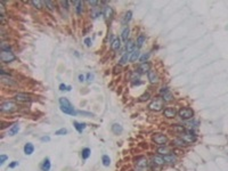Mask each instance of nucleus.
<instances>
[{
	"label": "nucleus",
	"mask_w": 228,
	"mask_h": 171,
	"mask_svg": "<svg viewBox=\"0 0 228 171\" xmlns=\"http://www.w3.org/2000/svg\"><path fill=\"white\" fill-rule=\"evenodd\" d=\"M0 59L3 63H11L16 59V56L10 50H1L0 53Z\"/></svg>",
	"instance_id": "2"
},
{
	"label": "nucleus",
	"mask_w": 228,
	"mask_h": 171,
	"mask_svg": "<svg viewBox=\"0 0 228 171\" xmlns=\"http://www.w3.org/2000/svg\"><path fill=\"white\" fill-rule=\"evenodd\" d=\"M151 70V64L148 62H145V63H141L138 67V73L140 74H144V73H147L148 71Z\"/></svg>",
	"instance_id": "11"
},
{
	"label": "nucleus",
	"mask_w": 228,
	"mask_h": 171,
	"mask_svg": "<svg viewBox=\"0 0 228 171\" xmlns=\"http://www.w3.org/2000/svg\"><path fill=\"white\" fill-rule=\"evenodd\" d=\"M17 166H18V162H17V161H14L13 163L9 164V168H15V167H17Z\"/></svg>",
	"instance_id": "46"
},
{
	"label": "nucleus",
	"mask_w": 228,
	"mask_h": 171,
	"mask_svg": "<svg viewBox=\"0 0 228 171\" xmlns=\"http://www.w3.org/2000/svg\"><path fill=\"white\" fill-rule=\"evenodd\" d=\"M173 143H175L176 145H178V146H185V145H186V143H185V142H184V140H183L180 137H179V138H177V139H175V142H173Z\"/></svg>",
	"instance_id": "35"
},
{
	"label": "nucleus",
	"mask_w": 228,
	"mask_h": 171,
	"mask_svg": "<svg viewBox=\"0 0 228 171\" xmlns=\"http://www.w3.org/2000/svg\"><path fill=\"white\" fill-rule=\"evenodd\" d=\"M7 159H8V156H7V155H5V154H2V155L0 156V164L2 166V164L6 162V160H7Z\"/></svg>",
	"instance_id": "42"
},
{
	"label": "nucleus",
	"mask_w": 228,
	"mask_h": 171,
	"mask_svg": "<svg viewBox=\"0 0 228 171\" xmlns=\"http://www.w3.org/2000/svg\"><path fill=\"white\" fill-rule=\"evenodd\" d=\"M120 47H121V40H120L119 38L114 39L113 41L111 42V48H112L113 50H119Z\"/></svg>",
	"instance_id": "24"
},
{
	"label": "nucleus",
	"mask_w": 228,
	"mask_h": 171,
	"mask_svg": "<svg viewBox=\"0 0 228 171\" xmlns=\"http://www.w3.org/2000/svg\"><path fill=\"white\" fill-rule=\"evenodd\" d=\"M152 139H153V142H155V144L161 145V146L165 145L168 143V137L163 134H155V135H153Z\"/></svg>",
	"instance_id": "8"
},
{
	"label": "nucleus",
	"mask_w": 228,
	"mask_h": 171,
	"mask_svg": "<svg viewBox=\"0 0 228 171\" xmlns=\"http://www.w3.org/2000/svg\"><path fill=\"white\" fill-rule=\"evenodd\" d=\"M178 115L180 116L181 120H189V119H193V116H194V111H193L192 108L185 107V108H181V110L178 112Z\"/></svg>",
	"instance_id": "5"
},
{
	"label": "nucleus",
	"mask_w": 228,
	"mask_h": 171,
	"mask_svg": "<svg viewBox=\"0 0 228 171\" xmlns=\"http://www.w3.org/2000/svg\"><path fill=\"white\" fill-rule=\"evenodd\" d=\"M139 56H140V51H139V49L137 48V49H135L132 53H130V61H131V62H135V61H137V59L139 58Z\"/></svg>",
	"instance_id": "22"
},
{
	"label": "nucleus",
	"mask_w": 228,
	"mask_h": 171,
	"mask_svg": "<svg viewBox=\"0 0 228 171\" xmlns=\"http://www.w3.org/2000/svg\"><path fill=\"white\" fill-rule=\"evenodd\" d=\"M157 153H160L161 155H167V154H170V150H169V147H167L164 145V146L157 148Z\"/></svg>",
	"instance_id": "28"
},
{
	"label": "nucleus",
	"mask_w": 228,
	"mask_h": 171,
	"mask_svg": "<svg viewBox=\"0 0 228 171\" xmlns=\"http://www.w3.org/2000/svg\"><path fill=\"white\" fill-rule=\"evenodd\" d=\"M49 140H50V138H49L48 136H47V137H42V138H41V142H49Z\"/></svg>",
	"instance_id": "50"
},
{
	"label": "nucleus",
	"mask_w": 228,
	"mask_h": 171,
	"mask_svg": "<svg viewBox=\"0 0 228 171\" xmlns=\"http://www.w3.org/2000/svg\"><path fill=\"white\" fill-rule=\"evenodd\" d=\"M33 152H34V146H33V144H31V143L25 144V146H24V153H25L26 155H31V154H33Z\"/></svg>",
	"instance_id": "16"
},
{
	"label": "nucleus",
	"mask_w": 228,
	"mask_h": 171,
	"mask_svg": "<svg viewBox=\"0 0 228 171\" xmlns=\"http://www.w3.org/2000/svg\"><path fill=\"white\" fill-rule=\"evenodd\" d=\"M148 108L151 111H155V112H159L163 108V99L162 98H156L154 99L149 105H148Z\"/></svg>",
	"instance_id": "6"
},
{
	"label": "nucleus",
	"mask_w": 228,
	"mask_h": 171,
	"mask_svg": "<svg viewBox=\"0 0 228 171\" xmlns=\"http://www.w3.org/2000/svg\"><path fill=\"white\" fill-rule=\"evenodd\" d=\"M104 15H105L106 19H111L112 16H113V9L110 6H105V8H104Z\"/></svg>",
	"instance_id": "18"
},
{
	"label": "nucleus",
	"mask_w": 228,
	"mask_h": 171,
	"mask_svg": "<svg viewBox=\"0 0 228 171\" xmlns=\"http://www.w3.org/2000/svg\"><path fill=\"white\" fill-rule=\"evenodd\" d=\"M79 113H81V114H83V115H88V116H93L94 114H91V113H87V112H79Z\"/></svg>",
	"instance_id": "49"
},
{
	"label": "nucleus",
	"mask_w": 228,
	"mask_h": 171,
	"mask_svg": "<svg viewBox=\"0 0 228 171\" xmlns=\"http://www.w3.org/2000/svg\"><path fill=\"white\" fill-rule=\"evenodd\" d=\"M90 154H91V153H90V150H89V148H83L82 152H81V155H82V159H83V160H87V159L90 156Z\"/></svg>",
	"instance_id": "31"
},
{
	"label": "nucleus",
	"mask_w": 228,
	"mask_h": 171,
	"mask_svg": "<svg viewBox=\"0 0 228 171\" xmlns=\"http://www.w3.org/2000/svg\"><path fill=\"white\" fill-rule=\"evenodd\" d=\"M125 49H127V53H132L135 50V43H133V41L128 40L127 43H125Z\"/></svg>",
	"instance_id": "25"
},
{
	"label": "nucleus",
	"mask_w": 228,
	"mask_h": 171,
	"mask_svg": "<svg viewBox=\"0 0 228 171\" xmlns=\"http://www.w3.org/2000/svg\"><path fill=\"white\" fill-rule=\"evenodd\" d=\"M145 39H146V38H145L144 34H140V35L137 38V43H136V45H137V48H138V49L143 47V45H144V42H145Z\"/></svg>",
	"instance_id": "27"
},
{
	"label": "nucleus",
	"mask_w": 228,
	"mask_h": 171,
	"mask_svg": "<svg viewBox=\"0 0 228 171\" xmlns=\"http://www.w3.org/2000/svg\"><path fill=\"white\" fill-rule=\"evenodd\" d=\"M148 167V161L145 158H138L136 160V170L137 171H146Z\"/></svg>",
	"instance_id": "7"
},
{
	"label": "nucleus",
	"mask_w": 228,
	"mask_h": 171,
	"mask_svg": "<svg viewBox=\"0 0 228 171\" xmlns=\"http://www.w3.org/2000/svg\"><path fill=\"white\" fill-rule=\"evenodd\" d=\"M180 138H181L186 144H191V143L196 142V135H195V132L192 131V130L186 131V132H181Z\"/></svg>",
	"instance_id": "4"
},
{
	"label": "nucleus",
	"mask_w": 228,
	"mask_h": 171,
	"mask_svg": "<svg viewBox=\"0 0 228 171\" xmlns=\"http://www.w3.org/2000/svg\"><path fill=\"white\" fill-rule=\"evenodd\" d=\"M0 110L3 113H13L17 110V106L14 102H3L0 105Z\"/></svg>",
	"instance_id": "3"
},
{
	"label": "nucleus",
	"mask_w": 228,
	"mask_h": 171,
	"mask_svg": "<svg viewBox=\"0 0 228 171\" xmlns=\"http://www.w3.org/2000/svg\"><path fill=\"white\" fill-rule=\"evenodd\" d=\"M131 16H132V13H131L130 10H129V11H127V13H125V15H124L123 23H124V24H127V23H128V22L131 19Z\"/></svg>",
	"instance_id": "33"
},
{
	"label": "nucleus",
	"mask_w": 228,
	"mask_h": 171,
	"mask_svg": "<svg viewBox=\"0 0 228 171\" xmlns=\"http://www.w3.org/2000/svg\"><path fill=\"white\" fill-rule=\"evenodd\" d=\"M15 98H16V100L18 103H26V102L31 100V97L29 95H26V94H17Z\"/></svg>",
	"instance_id": "13"
},
{
	"label": "nucleus",
	"mask_w": 228,
	"mask_h": 171,
	"mask_svg": "<svg viewBox=\"0 0 228 171\" xmlns=\"http://www.w3.org/2000/svg\"><path fill=\"white\" fill-rule=\"evenodd\" d=\"M0 47H1V50H9L10 49V46L7 45V42H2Z\"/></svg>",
	"instance_id": "40"
},
{
	"label": "nucleus",
	"mask_w": 228,
	"mask_h": 171,
	"mask_svg": "<svg viewBox=\"0 0 228 171\" xmlns=\"http://www.w3.org/2000/svg\"><path fill=\"white\" fill-rule=\"evenodd\" d=\"M149 55H151L149 53H147V54H144V55H143V56L139 58V59H140V62H141V63H145V61H147V59H148Z\"/></svg>",
	"instance_id": "39"
},
{
	"label": "nucleus",
	"mask_w": 228,
	"mask_h": 171,
	"mask_svg": "<svg viewBox=\"0 0 228 171\" xmlns=\"http://www.w3.org/2000/svg\"><path fill=\"white\" fill-rule=\"evenodd\" d=\"M101 14H102V11H101V10H94V11L91 13V15H93V17H94V18H96V17H97V16H99Z\"/></svg>",
	"instance_id": "43"
},
{
	"label": "nucleus",
	"mask_w": 228,
	"mask_h": 171,
	"mask_svg": "<svg viewBox=\"0 0 228 171\" xmlns=\"http://www.w3.org/2000/svg\"><path fill=\"white\" fill-rule=\"evenodd\" d=\"M51 168V164H50V160L48 158H46L41 164V170L42 171H49Z\"/></svg>",
	"instance_id": "17"
},
{
	"label": "nucleus",
	"mask_w": 228,
	"mask_h": 171,
	"mask_svg": "<svg viewBox=\"0 0 228 171\" xmlns=\"http://www.w3.org/2000/svg\"><path fill=\"white\" fill-rule=\"evenodd\" d=\"M161 95H162V99H163V102H171L172 99H173V96H172V94L169 91V89L168 88H162L161 89Z\"/></svg>",
	"instance_id": "9"
},
{
	"label": "nucleus",
	"mask_w": 228,
	"mask_h": 171,
	"mask_svg": "<svg viewBox=\"0 0 228 171\" xmlns=\"http://www.w3.org/2000/svg\"><path fill=\"white\" fill-rule=\"evenodd\" d=\"M147 77H148V80H149V82H151L152 85H155V83L159 82V77H157V73H156L155 71L149 70V71L147 72Z\"/></svg>",
	"instance_id": "10"
},
{
	"label": "nucleus",
	"mask_w": 228,
	"mask_h": 171,
	"mask_svg": "<svg viewBox=\"0 0 228 171\" xmlns=\"http://www.w3.org/2000/svg\"><path fill=\"white\" fill-rule=\"evenodd\" d=\"M102 162H103V164H104L105 167H109V166L111 164V159H110V156H109V155H103Z\"/></svg>",
	"instance_id": "32"
},
{
	"label": "nucleus",
	"mask_w": 228,
	"mask_h": 171,
	"mask_svg": "<svg viewBox=\"0 0 228 171\" xmlns=\"http://www.w3.org/2000/svg\"><path fill=\"white\" fill-rule=\"evenodd\" d=\"M43 5H46L47 8H48L49 10H53V9H54V5H53L51 1H43Z\"/></svg>",
	"instance_id": "38"
},
{
	"label": "nucleus",
	"mask_w": 228,
	"mask_h": 171,
	"mask_svg": "<svg viewBox=\"0 0 228 171\" xmlns=\"http://www.w3.org/2000/svg\"><path fill=\"white\" fill-rule=\"evenodd\" d=\"M128 61H130V53H125V54L121 57V59H120V64H121V65H124V64L128 63Z\"/></svg>",
	"instance_id": "29"
},
{
	"label": "nucleus",
	"mask_w": 228,
	"mask_h": 171,
	"mask_svg": "<svg viewBox=\"0 0 228 171\" xmlns=\"http://www.w3.org/2000/svg\"><path fill=\"white\" fill-rule=\"evenodd\" d=\"M73 126H74V128L78 130V132H82L83 130H85V128H86V123H81V122H77V121H74L73 122Z\"/></svg>",
	"instance_id": "23"
},
{
	"label": "nucleus",
	"mask_w": 228,
	"mask_h": 171,
	"mask_svg": "<svg viewBox=\"0 0 228 171\" xmlns=\"http://www.w3.org/2000/svg\"><path fill=\"white\" fill-rule=\"evenodd\" d=\"M112 131H113V134H115V135H120L123 131V128H122V126L120 123H114L113 126H112Z\"/></svg>",
	"instance_id": "21"
},
{
	"label": "nucleus",
	"mask_w": 228,
	"mask_h": 171,
	"mask_svg": "<svg viewBox=\"0 0 228 171\" xmlns=\"http://www.w3.org/2000/svg\"><path fill=\"white\" fill-rule=\"evenodd\" d=\"M59 106H61V111L64 113V114H67V115H77L78 112L75 111V108L73 107V105L70 103V100L67 98H59Z\"/></svg>",
	"instance_id": "1"
},
{
	"label": "nucleus",
	"mask_w": 228,
	"mask_h": 171,
	"mask_svg": "<svg viewBox=\"0 0 228 171\" xmlns=\"http://www.w3.org/2000/svg\"><path fill=\"white\" fill-rule=\"evenodd\" d=\"M149 97H151V95H149L148 92H146V94H144L143 96H140V97H139V100H140V102H145V100H148V99H149Z\"/></svg>",
	"instance_id": "36"
},
{
	"label": "nucleus",
	"mask_w": 228,
	"mask_h": 171,
	"mask_svg": "<svg viewBox=\"0 0 228 171\" xmlns=\"http://www.w3.org/2000/svg\"><path fill=\"white\" fill-rule=\"evenodd\" d=\"M1 81H2V83H5V85H15V81H14L13 79H10V78H6V77H1Z\"/></svg>",
	"instance_id": "30"
},
{
	"label": "nucleus",
	"mask_w": 228,
	"mask_h": 171,
	"mask_svg": "<svg viewBox=\"0 0 228 171\" xmlns=\"http://www.w3.org/2000/svg\"><path fill=\"white\" fill-rule=\"evenodd\" d=\"M129 33H130V29H129V26H125L123 30H122V32H121V39L123 40V41H128V37H129Z\"/></svg>",
	"instance_id": "19"
},
{
	"label": "nucleus",
	"mask_w": 228,
	"mask_h": 171,
	"mask_svg": "<svg viewBox=\"0 0 228 171\" xmlns=\"http://www.w3.org/2000/svg\"><path fill=\"white\" fill-rule=\"evenodd\" d=\"M153 162H154L155 166H162V164L165 163L164 160H163V158H162V156H159V155H156V156L153 158Z\"/></svg>",
	"instance_id": "26"
},
{
	"label": "nucleus",
	"mask_w": 228,
	"mask_h": 171,
	"mask_svg": "<svg viewBox=\"0 0 228 171\" xmlns=\"http://www.w3.org/2000/svg\"><path fill=\"white\" fill-rule=\"evenodd\" d=\"M85 79H86V78H85V75H83V74H79V81H80V82H83V81H85Z\"/></svg>",
	"instance_id": "47"
},
{
	"label": "nucleus",
	"mask_w": 228,
	"mask_h": 171,
	"mask_svg": "<svg viewBox=\"0 0 228 171\" xmlns=\"http://www.w3.org/2000/svg\"><path fill=\"white\" fill-rule=\"evenodd\" d=\"M66 134H67V130L64 129V128H62V129H59L55 132V135H57V136H63V135H66Z\"/></svg>",
	"instance_id": "37"
},
{
	"label": "nucleus",
	"mask_w": 228,
	"mask_h": 171,
	"mask_svg": "<svg viewBox=\"0 0 228 171\" xmlns=\"http://www.w3.org/2000/svg\"><path fill=\"white\" fill-rule=\"evenodd\" d=\"M94 78H95V74H94V73H88V74H87V81H88V82H91V81L94 80Z\"/></svg>",
	"instance_id": "41"
},
{
	"label": "nucleus",
	"mask_w": 228,
	"mask_h": 171,
	"mask_svg": "<svg viewBox=\"0 0 228 171\" xmlns=\"http://www.w3.org/2000/svg\"><path fill=\"white\" fill-rule=\"evenodd\" d=\"M85 43H86L87 47H90L91 46V39L90 38H86L85 39Z\"/></svg>",
	"instance_id": "44"
},
{
	"label": "nucleus",
	"mask_w": 228,
	"mask_h": 171,
	"mask_svg": "<svg viewBox=\"0 0 228 171\" xmlns=\"http://www.w3.org/2000/svg\"><path fill=\"white\" fill-rule=\"evenodd\" d=\"M31 3L35 7V8H38V9H40L41 7H42V3H43V1H35V0H33V1H31Z\"/></svg>",
	"instance_id": "34"
},
{
	"label": "nucleus",
	"mask_w": 228,
	"mask_h": 171,
	"mask_svg": "<svg viewBox=\"0 0 228 171\" xmlns=\"http://www.w3.org/2000/svg\"><path fill=\"white\" fill-rule=\"evenodd\" d=\"M59 90H61V91H64V90H67V91H69V87L66 85H64V83H62V85H59Z\"/></svg>",
	"instance_id": "45"
},
{
	"label": "nucleus",
	"mask_w": 228,
	"mask_h": 171,
	"mask_svg": "<svg viewBox=\"0 0 228 171\" xmlns=\"http://www.w3.org/2000/svg\"><path fill=\"white\" fill-rule=\"evenodd\" d=\"M165 163H176L177 162V156L175 154H167L162 156Z\"/></svg>",
	"instance_id": "14"
},
{
	"label": "nucleus",
	"mask_w": 228,
	"mask_h": 171,
	"mask_svg": "<svg viewBox=\"0 0 228 171\" xmlns=\"http://www.w3.org/2000/svg\"><path fill=\"white\" fill-rule=\"evenodd\" d=\"M73 5L75 6V11L78 15H81L83 11V2L82 1H74Z\"/></svg>",
	"instance_id": "15"
},
{
	"label": "nucleus",
	"mask_w": 228,
	"mask_h": 171,
	"mask_svg": "<svg viewBox=\"0 0 228 171\" xmlns=\"http://www.w3.org/2000/svg\"><path fill=\"white\" fill-rule=\"evenodd\" d=\"M88 3L91 6H96V5H98V1H88Z\"/></svg>",
	"instance_id": "48"
},
{
	"label": "nucleus",
	"mask_w": 228,
	"mask_h": 171,
	"mask_svg": "<svg viewBox=\"0 0 228 171\" xmlns=\"http://www.w3.org/2000/svg\"><path fill=\"white\" fill-rule=\"evenodd\" d=\"M18 130H19V126H18V123H15V124H13V126L10 127V129L8 130V135H9V136H15V135L18 132Z\"/></svg>",
	"instance_id": "20"
},
{
	"label": "nucleus",
	"mask_w": 228,
	"mask_h": 171,
	"mask_svg": "<svg viewBox=\"0 0 228 171\" xmlns=\"http://www.w3.org/2000/svg\"><path fill=\"white\" fill-rule=\"evenodd\" d=\"M176 114H177V111H176L175 108H172V107H168V108H165V110L163 111V115H164L165 118H168V119L175 118Z\"/></svg>",
	"instance_id": "12"
}]
</instances>
